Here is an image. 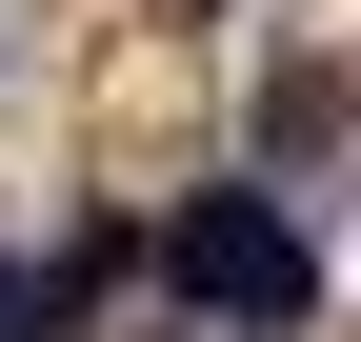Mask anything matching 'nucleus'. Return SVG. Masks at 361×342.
Listing matches in <instances>:
<instances>
[{"label":"nucleus","mask_w":361,"mask_h":342,"mask_svg":"<svg viewBox=\"0 0 361 342\" xmlns=\"http://www.w3.org/2000/svg\"><path fill=\"white\" fill-rule=\"evenodd\" d=\"M161 282H180V322H241V342H301L322 322V242H301L261 182H201L180 201L161 222Z\"/></svg>","instance_id":"f257e3e1"}]
</instances>
